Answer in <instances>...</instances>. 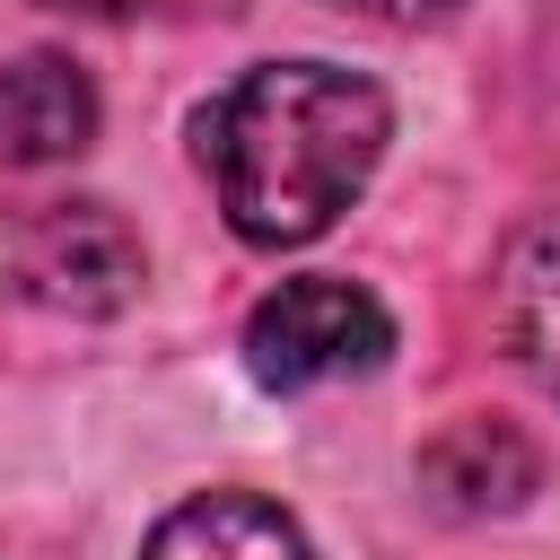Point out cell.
Returning <instances> with one entry per match:
<instances>
[{
	"instance_id": "6da1fadb",
	"label": "cell",
	"mask_w": 560,
	"mask_h": 560,
	"mask_svg": "<svg viewBox=\"0 0 560 560\" xmlns=\"http://www.w3.org/2000/svg\"><path fill=\"white\" fill-rule=\"evenodd\" d=\"M385 96L332 61H262L201 114V166L245 245H315L385 158Z\"/></svg>"
},
{
	"instance_id": "7a4b0ae2",
	"label": "cell",
	"mask_w": 560,
	"mask_h": 560,
	"mask_svg": "<svg viewBox=\"0 0 560 560\" xmlns=\"http://www.w3.org/2000/svg\"><path fill=\"white\" fill-rule=\"evenodd\" d=\"M0 289L52 315H114L140 289V236L105 201H0Z\"/></svg>"
},
{
	"instance_id": "3957f363",
	"label": "cell",
	"mask_w": 560,
	"mask_h": 560,
	"mask_svg": "<svg viewBox=\"0 0 560 560\" xmlns=\"http://www.w3.org/2000/svg\"><path fill=\"white\" fill-rule=\"evenodd\" d=\"M394 350L385 306L359 280H280L254 315H245V368L271 394H306L332 376H368Z\"/></svg>"
},
{
	"instance_id": "277c9868",
	"label": "cell",
	"mask_w": 560,
	"mask_h": 560,
	"mask_svg": "<svg viewBox=\"0 0 560 560\" xmlns=\"http://www.w3.org/2000/svg\"><path fill=\"white\" fill-rule=\"evenodd\" d=\"M420 481H429V499L446 516H508V508L534 499L542 455H534V438L516 420H455V429L429 438Z\"/></svg>"
},
{
	"instance_id": "5b68a950",
	"label": "cell",
	"mask_w": 560,
	"mask_h": 560,
	"mask_svg": "<svg viewBox=\"0 0 560 560\" xmlns=\"http://www.w3.org/2000/svg\"><path fill=\"white\" fill-rule=\"evenodd\" d=\"M96 140V88L61 52H26L0 70V166H61Z\"/></svg>"
},
{
	"instance_id": "8992f818",
	"label": "cell",
	"mask_w": 560,
	"mask_h": 560,
	"mask_svg": "<svg viewBox=\"0 0 560 560\" xmlns=\"http://www.w3.org/2000/svg\"><path fill=\"white\" fill-rule=\"evenodd\" d=\"M490 315H499V341L516 350V368L560 394V210H542L508 236L499 280H490Z\"/></svg>"
},
{
	"instance_id": "52a82bcc",
	"label": "cell",
	"mask_w": 560,
	"mask_h": 560,
	"mask_svg": "<svg viewBox=\"0 0 560 560\" xmlns=\"http://www.w3.org/2000/svg\"><path fill=\"white\" fill-rule=\"evenodd\" d=\"M140 560H315V551H306L298 516H280L271 499H254V490H201V499H184V508L158 516V534H149Z\"/></svg>"
},
{
	"instance_id": "ba28073f",
	"label": "cell",
	"mask_w": 560,
	"mask_h": 560,
	"mask_svg": "<svg viewBox=\"0 0 560 560\" xmlns=\"http://www.w3.org/2000/svg\"><path fill=\"white\" fill-rule=\"evenodd\" d=\"M332 9H359V18H376V26H420V18H446L455 0H332Z\"/></svg>"
},
{
	"instance_id": "9c48e42d",
	"label": "cell",
	"mask_w": 560,
	"mask_h": 560,
	"mask_svg": "<svg viewBox=\"0 0 560 560\" xmlns=\"http://www.w3.org/2000/svg\"><path fill=\"white\" fill-rule=\"evenodd\" d=\"M44 9H79V0H44Z\"/></svg>"
}]
</instances>
